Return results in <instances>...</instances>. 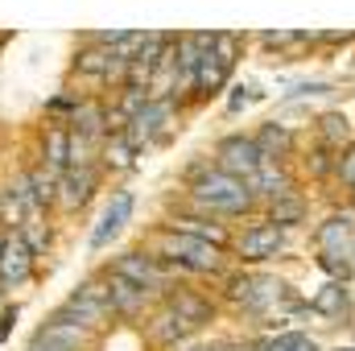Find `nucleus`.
Returning a JSON list of instances; mask_svg holds the SVG:
<instances>
[{
	"mask_svg": "<svg viewBox=\"0 0 355 351\" xmlns=\"http://www.w3.org/2000/svg\"><path fill=\"white\" fill-rule=\"evenodd\" d=\"M190 190H194V203H198V207L223 211V215H240V211H248V203H252L248 182L223 174V170H202V174L194 178Z\"/></svg>",
	"mask_w": 355,
	"mask_h": 351,
	"instance_id": "nucleus-1",
	"label": "nucleus"
},
{
	"mask_svg": "<svg viewBox=\"0 0 355 351\" xmlns=\"http://www.w3.org/2000/svg\"><path fill=\"white\" fill-rule=\"evenodd\" d=\"M157 248H162V257H170L174 264L182 268H194V273H211V268H219V248L215 244H207V240H198V236H186V232H162L157 236Z\"/></svg>",
	"mask_w": 355,
	"mask_h": 351,
	"instance_id": "nucleus-2",
	"label": "nucleus"
},
{
	"mask_svg": "<svg viewBox=\"0 0 355 351\" xmlns=\"http://www.w3.org/2000/svg\"><path fill=\"white\" fill-rule=\"evenodd\" d=\"M232 62H236V37L215 33V42L207 46V54H202V62H198L194 91H202V95L219 91L223 83H227V75H232Z\"/></svg>",
	"mask_w": 355,
	"mask_h": 351,
	"instance_id": "nucleus-3",
	"label": "nucleus"
},
{
	"mask_svg": "<svg viewBox=\"0 0 355 351\" xmlns=\"http://www.w3.org/2000/svg\"><path fill=\"white\" fill-rule=\"evenodd\" d=\"M261 166H265V153H261L257 137H227V141H219V170L223 174L248 182Z\"/></svg>",
	"mask_w": 355,
	"mask_h": 351,
	"instance_id": "nucleus-4",
	"label": "nucleus"
},
{
	"mask_svg": "<svg viewBox=\"0 0 355 351\" xmlns=\"http://www.w3.org/2000/svg\"><path fill=\"white\" fill-rule=\"evenodd\" d=\"M112 273L124 277V281H132L141 293H162V289L170 285V277H166V268L157 264V257H141V252H124L120 261L112 264Z\"/></svg>",
	"mask_w": 355,
	"mask_h": 351,
	"instance_id": "nucleus-5",
	"label": "nucleus"
},
{
	"mask_svg": "<svg viewBox=\"0 0 355 351\" xmlns=\"http://www.w3.org/2000/svg\"><path fill=\"white\" fill-rule=\"evenodd\" d=\"M29 273H33V248L25 244L21 232H12L4 240V252H0V281L4 285H21V281H29Z\"/></svg>",
	"mask_w": 355,
	"mask_h": 351,
	"instance_id": "nucleus-6",
	"label": "nucleus"
},
{
	"mask_svg": "<svg viewBox=\"0 0 355 351\" xmlns=\"http://www.w3.org/2000/svg\"><path fill=\"white\" fill-rule=\"evenodd\" d=\"M166 120H170V103H166V99H149V103H145V108H141V112L128 120V124H132V128L124 132V137H128V145L137 149V145H145V141L162 137Z\"/></svg>",
	"mask_w": 355,
	"mask_h": 351,
	"instance_id": "nucleus-7",
	"label": "nucleus"
},
{
	"mask_svg": "<svg viewBox=\"0 0 355 351\" xmlns=\"http://www.w3.org/2000/svg\"><path fill=\"white\" fill-rule=\"evenodd\" d=\"M128 215H132V190H116L112 194V203L103 207V215H99V223H95V232H91V248H103L124 223H128Z\"/></svg>",
	"mask_w": 355,
	"mask_h": 351,
	"instance_id": "nucleus-8",
	"label": "nucleus"
},
{
	"mask_svg": "<svg viewBox=\"0 0 355 351\" xmlns=\"http://www.w3.org/2000/svg\"><path fill=\"white\" fill-rule=\"evenodd\" d=\"M281 244H285V236H281V228L277 223H257V228H248L244 236H240V257L244 261H265L272 252H281Z\"/></svg>",
	"mask_w": 355,
	"mask_h": 351,
	"instance_id": "nucleus-9",
	"label": "nucleus"
},
{
	"mask_svg": "<svg viewBox=\"0 0 355 351\" xmlns=\"http://www.w3.org/2000/svg\"><path fill=\"white\" fill-rule=\"evenodd\" d=\"M107 306L120 310V314H137V310L145 306V293H141L132 281H124V277L112 273V281H107Z\"/></svg>",
	"mask_w": 355,
	"mask_h": 351,
	"instance_id": "nucleus-10",
	"label": "nucleus"
},
{
	"mask_svg": "<svg viewBox=\"0 0 355 351\" xmlns=\"http://www.w3.org/2000/svg\"><path fill=\"white\" fill-rule=\"evenodd\" d=\"M314 240H318V248H322V252H343V248H347V240H352V219L335 215V219L318 223Z\"/></svg>",
	"mask_w": 355,
	"mask_h": 351,
	"instance_id": "nucleus-11",
	"label": "nucleus"
},
{
	"mask_svg": "<svg viewBox=\"0 0 355 351\" xmlns=\"http://www.w3.org/2000/svg\"><path fill=\"white\" fill-rule=\"evenodd\" d=\"M310 310H314V314H327V318H339V314L347 310V289H343L339 281H327V285L314 293Z\"/></svg>",
	"mask_w": 355,
	"mask_h": 351,
	"instance_id": "nucleus-12",
	"label": "nucleus"
},
{
	"mask_svg": "<svg viewBox=\"0 0 355 351\" xmlns=\"http://www.w3.org/2000/svg\"><path fill=\"white\" fill-rule=\"evenodd\" d=\"M91 186H95V174H91V166H79V170H67L62 178V198H67V207H79V203H87L91 198Z\"/></svg>",
	"mask_w": 355,
	"mask_h": 351,
	"instance_id": "nucleus-13",
	"label": "nucleus"
},
{
	"mask_svg": "<svg viewBox=\"0 0 355 351\" xmlns=\"http://www.w3.org/2000/svg\"><path fill=\"white\" fill-rule=\"evenodd\" d=\"M257 145H261L265 162H272V157H281V153L289 149V132H285L281 124H265V128H261V137H257Z\"/></svg>",
	"mask_w": 355,
	"mask_h": 351,
	"instance_id": "nucleus-14",
	"label": "nucleus"
},
{
	"mask_svg": "<svg viewBox=\"0 0 355 351\" xmlns=\"http://www.w3.org/2000/svg\"><path fill=\"white\" fill-rule=\"evenodd\" d=\"M46 162H50V170H67L71 166V137L62 132V128H54L50 137H46Z\"/></svg>",
	"mask_w": 355,
	"mask_h": 351,
	"instance_id": "nucleus-15",
	"label": "nucleus"
},
{
	"mask_svg": "<svg viewBox=\"0 0 355 351\" xmlns=\"http://www.w3.org/2000/svg\"><path fill=\"white\" fill-rule=\"evenodd\" d=\"M170 310H178V314H182V318H186L190 327H198V323H202V318L211 314V306H207L202 298H194V293H178L174 302H170Z\"/></svg>",
	"mask_w": 355,
	"mask_h": 351,
	"instance_id": "nucleus-16",
	"label": "nucleus"
},
{
	"mask_svg": "<svg viewBox=\"0 0 355 351\" xmlns=\"http://www.w3.org/2000/svg\"><path fill=\"white\" fill-rule=\"evenodd\" d=\"M257 351H318V343H314L310 335H302V331H285V335H277V339L261 343Z\"/></svg>",
	"mask_w": 355,
	"mask_h": 351,
	"instance_id": "nucleus-17",
	"label": "nucleus"
},
{
	"mask_svg": "<svg viewBox=\"0 0 355 351\" xmlns=\"http://www.w3.org/2000/svg\"><path fill=\"white\" fill-rule=\"evenodd\" d=\"M153 335H157L162 343H174V339H182V335H190V323H186V318H182L178 310H166V314L157 318Z\"/></svg>",
	"mask_w": 355,
	"mask_h": 351,
	"instance_id": "nucleus-18",
	"label": "nucleus"
},
{
	"mask_svg": "<svg viewBox=\"0 0 355 351\" xmlns=\"http://www.w3.org/2000/svg\"><path fill=\"white\" fill-rule=\"evenodd\" d=\"M318 264H322V268H327L339 285L352 277V261H347V252H322V257H318Z\"/></svg>",
	"mask_w": 355,
	"mask_h": 351,
	"instance_id": "nucleus-19",
	"label": "nucleus"
},
{
	"mask_svg": "<svg viewBox=\"0 0 355 351\" xmlns=\"http://www.w3.org/2000/svg\"><path fill=\"white\" fill-rule=\"evenodd\" d=\"M107 162H112L116 170H128V166H132V145H128L124 132H116V141L107 145Z\"/></svg>",
	"mask_w": 355,
	"mask_h": 351,
	"instance_id": "nucleus-20",
	"label": "nucleus"
},
{
	"mask_svg": "<svg viewBox=\"0 0 355 351\" xmlns=\"http://www.w3.org/2000/svg\"><path fill=\"white\" fill-rule=\"evenodd\" d=\"M322 137H327L331 145H339V141L352 137V124H347L343 116H322Z\"/></svg>",
	"mask_w": 355,
	"mask_h": 351,
	"instance_id": "nucleus-21",
	"label": "nucleus"
},
{
	"mask_svg": "<svg viewBox=\"0 0 355 351\" xmlns=\"http://www.w3.org/2000/svg\"><path fill=\"white\" fill-rule=\"evenodd\" d=\"M99 120H103V112H99V108H87V103H83V108H75V124H79V132H83V137H95V132H99Z\"/></svg>",
	"mask_w": 355,
	"mask_h": 351,
	"instance_id": "nucleus-22",
	"label": "nucleus"
},
{
	"mask_svg": "<svg viewBox=\"0 0 355 351\" xmlns=\"http://www.w3.org/2000/svg\"><path fill=\"white\" fill-rule=\"evenodd\" d=\"M293 219H302V203H297V198L272 203V223H277V228H281V223H293Z\"/></svg>",
	"mask_w": 355,
	"mask_h": 351,
	"instance_id": "nucleus-23",
	"label": "nucleus"
},
{
	"mask_svg": "<svg viewBox=\"0 0 355 351\" xmlns=\"http://www.w3.org/2000/svg\"><path fill=\"white\" fill-rule=\"evenodd\" d=\"M339 174H343V178H347V182L355 186V153H347V157L339 162Z\"/></svg>",
	"mask_w": 355,
	"mask_h": 351,
	"instance_id": "nucleus-24",
	"label": "nucleus"
},
{
	"mask_svg": "<svg viewBox=\"0 0 355 351\" xmlns=\"http://www.w3.org/2000/svg\"><path fill=\"white\" fill-rule=\"evenodd\" d=\"M12 323H17V310H4V314H0V339L8 335V327H12Z\"/></svg>",
	"mask_w": 355,
	"mask_h": 351,
	"instance_id": "nucleus-25",
	"label": "nucleus"
},
{
	"mask_svg": "<svg viewBox=\"0 0 355 351\" xmlns=\"http://www.w3.org/2000/svg\"><path fill=\"white\" fill-rule=\"evenodd\" d=\"M33 351H46V348H37V343H33Z\"/></svg>",
	"mask_w": 355,
	"mask_h": 351,
	"instance_id": "nucleus-26",
	"label": "nucleus"
}]
</instances>
